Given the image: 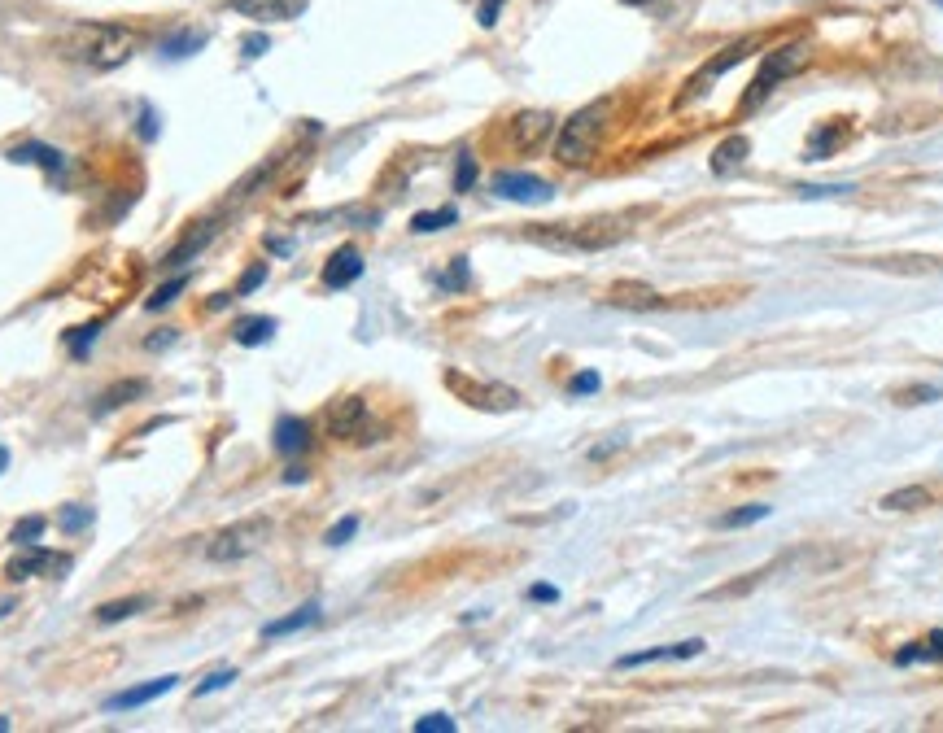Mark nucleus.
Here are the masks:
<instances>
[{"mask_svg": "<svg viewBox=\"0 0 943 733\" xmlns=\"http://www.w3.org/2000/svg\"><path fill=\"white\" fill-rule=\"evenodd\" d=\"M415 733H455V716H446V712H428L415 720Z\"/></svg>", "mask_w": 943, "mask_h": 733, "instance_id": "36", "label": "nucleus"}, {"mask_svg": "<svg viewBox=\"0 0 943 733\" xmlns=\"http://www.w3.org/2000/svg\"><path fill=\"white\" fill-rule=\"evenodd\" d=\"M92 520H97V507H79V502L57 511V528L62 533H83V528H92Z\"/></svg>", "mask_w": 943, "mask_h": 733, "instance_id": "31", "label": "nucleus"}, {"mask_svg": "<svg viewBox=\"0 0 943 733\" xmlns=\"http://www.w3.org/2000/svg\"><path fill=\"white\" fill-rule=\"evenodd\" d=\"M551 131H555V118L546 110H524L511 118V144H516V149H537Z\"/></svg>", "mask_w": 943, "mask_h": 733, "instance_id": "14", "label": "nucleus"}, {"mask_svg": "<svg viewBox=\"0 0 943 733\" xmlns=\"http://www.w3.org/2000/svg\"><path fill=\"white\" fill-rule=\"evenodd\" d=\"M935 398H943L939 384H917V389H904V393H900V406H922V402H935Z\"/></svg>", "mask_w": 943, "mask_h": 733, "instance_id": "40", "label": "nucleus"}, {"mask_svg": "<svg viewBox=\"0 0 943 733\" xmlns=\"http://www.w3.org/2000/svg\"><path fill=\"white\" fill-rule=\"evenodd\" d=\"M808 66V44L804 40H795V44H782V48H773V53L760 62V75L751 79V88L743 92V110H760V105L773 96V88H778L782 79H791L799 75V70Z\"/></svg>", "mask_w": 943, "mask_h": 733, "instance_id": "5", "label": "nucleus"}, {"mask_svg": "<svg viewBox=\"0 0 943 733\" xmlns=\"http://www.w3.org/2000/svg\"><path fill=\"white\" fill-rule=\"evenodd\" d=\"M9 472V446H0V476Z\"/></svg>", "mask_w": 943, "mask_h": 733, "instance_id": "52", "label": "nucleus"}, {"mask_svg": "<svg viewBox=\"0 0 943 733\" xmlns=\"http://www.w3.org/2000/svg\"><path fill=\"white\" fill-rule=\"evenodd\" d=\"M9 611H14V603H0V620H5V616H9Z\"/></svg>", "mask_w": 943, "mask_h": 733, "instance_id": "53", "label": "nucleus"}, {"mask_svg": "<svg viewBox=\"0 0 943 733\" xmlns=\"http://www.w3.org/2000/svg\"><path fill=\"white\" fill-rule=\"evenodd\" d=\"M171 341H175V328H166V332H158V336H149L145 350H162V345H171Z\"/></svg>", "mask_w": 943, "mask_h": 733, "instance_id": "49", "label": "nucleus"}, {"mask_svg": "<svg viewBox=\"0 0 943 733\" xmlns=\"http://www.w3.org/2000/svg\"><path fill=\"white\" fill-rule=\"evenodd\" d=\"M446 293H459V288H468V258H455L450 262V275H441L437 280Z\"/></svg>", "mask_w": 943, "mask_h": 733, "instance_id": "39", "label": "nucleus"}, {"mask_svg": "<svg viewBox=\"0 0 943 733\" xmlns=\"http://www.w3.org/2000/svg\"><path fill=\"white\" fill-rule=\"evenodd\" d=\"M441 380H446V389L455 393L459 402H468L472 411L507 415V411H520V406H524L520 389H511V384H498V380H476V376H468V371H455V367H450Z\"/></svg>", "mask_w": 943, "mask_h": 733, "instance_id": "3", "label": "nucleus"}, {"mask_svg": "<svg viewBox=\"0 0 943 733\" xmlns=\"http://www.w3.org/2000/svg\"><path fill=\"white\" fill-rule=\"evenodd\" d=\"M149 607V598L145 594H136V598H118V603H105L97 607V620L101 624H118V620H131V616H140V611Z\"/></svg>", "mask_w": 943, "mask_h": 733, "instance_id": "28", "label": "nucleus"}, {"mask_svg": "<svg viewBox=\"0 0 943 733\" xmlns=\"http://www.w3.org/2000/svg\"><path fill=\"white\" fill-rule=\"evenodd\" d=\"M140 140H158V110L140 105Z\"/></svg>", "mask_w": 943, "mask_h": 733, "instance_id": "44", "label": "nucleus"}, {"mask_svg": "<svg viewBox=\"0 0 943 733\" xmlns=\"http://www.w3.org/2000/svg\"><path fill=\"white\" fill-rule=\"evenodd\" d=\"M9 162H14V166H40V171L49 175V179H62V175H66V153L53 149V144H44V140L14 144V149H9Z\"/></svg>", "mask_w": 943, "mask_h": 733, "instance_id": "11", "label": "nucleus"}, {"mask_svg": "<svg viewBox=\"0 0 943 733\" xmlns=\"http://www.w3.org/2000/svg\"><path fill=\"white\" fill-rule=\"evenodd\" d=\"M267 542H271V520H267V515L236 520L228 528H219V533L206 542V559L210 563H241V559H249L254 550H262Z\"/></svg>", "mask_w": 943, "mask_h": 733, "instance_id": "6", "label": "nucleus"}, {"mask_svg": "<svg viewBox=\"0 0 943 733\" xmlns=\"http://www.w3.org/2000/svg\"><path fill=\"white\" fill-rule=\"evenodd\" d=\"M363 254H358L354 245H341L337 254H332L324 262V288H332V293H341V288H350L354 280H363Z\"/></svg>", "mask_w": 943, "mask_h": 733, "instance_id": "13", "label": "nucleus"}, {"mask_svg": "<svg viewBox=\"0 0 943 733\" xmlns=\"http://www.w3.org/2000/svg\"><path fill=\"white\" fill-rule=\"evenodd\" d=\"M140 44H145V35L123 27V22H92V27H79V44H70V57H79L97 75H110L140 53Z\"/></svg>", "mask_w": 943, "mask_h": 733, "instance_id": "1", "label": "nucleus"}, {"mask_svg": "<svg viewBox=\"0 0 943 733\" xmlns=\"http://www.w3.org/2000/svg\"><path fill=\"white\" fill-rule=\"evenodd\" d=\"M70 572V555L62 550H49V546H18V555L5 563V576L9 581H31V576H62Z\"/></svg>", "mask_w": 943, "mask_h": 733, "instance_id": "8", "label": "nucleus"}, {"mask_svg": "<svg viewBox=\"0 0 943 733\" xmlns=\"http://www.w3.org/2000/svg\"><path fill=\"white\" fill-rule=\"evenodd\" d=\"M101 336V323H88V328H75L66 336V345H70V354L75 358H88V350H92V341Z\"/></svg>", "mask_w": 943, "mask_h": 733, "instance_id": "34", "label": "nucleus"}, {"mask_svg": "<svg viewBox=\"0 0 943 733\" xmlns=\"http://www.w3.org/2000/svg\"><path fill=\"white\" fill-rule=\"evenodd\" d=\"M310 624H319V603H306V607L289 611V616H280V620L262 624V638H267V642H276V638H293V633L310 629Z\"/></svg>", "mask_w": 943, "mask_h": 733, "instance_id": "20", "label": "nucleus"}, {"mask_svg": "<svg viewBox=\"0 0 943 733\" xmlns=\"http://www.w3.org/2000/svg\"><path fill=\"white\" fill-rule=\"evenodd\" d=\"M769 511H773V507H765V502H751V507H738V511L716 515V528H751V524L769 520Z\"/></svg>", "mask_w": 943, "mask_h": 733, "instance_id": "29", "label": "nucleus"}, {"mask_svg": "<svg viewBox=\"0 0 943 733\" xmlns=\"http://www.w3.org/2000/svg\"><path fill=\"white\" fill-rule=\"evenodd\" d=\"M455 223H459V210H455V206H441V210L415 214V219H411V232L428 236V232H441V227H455Z\"/></svg>", "mask_w": 943, "mask_h": 733, "instance_id": "30", "label": "nucleus"}, {"mask_svg": "<svg viewBox=\"0 0 943 733\" xmlns=\"http://www.w3.org/2000/svg\"><path fill=\"white\" fill-rule=\"evenodd\" d=\"M891 664L895 668H913V664H943V629H935L930 638L922 642H909V646H900V651L891 655Z\"/></svg>", "mask_w": 943, "mask_h": 733, "instance_id": "18", "label": "nucleus"}, {"mask_svg": "<svg viewBox=\"0 0 943 733\" xmlns=\"http://www.w3.org/2000/svg\"><path fill=\"white\" fill-rule=\"evenodd\" d=\"M262 280H267V262H258V267H249V271H245V280L236 284V297H249L254 288H262Z\"/></svg>", "mask_w": 943, "mask_h": 733, "instance_id": "43", "label": "nucleus"}, {"mask_svg": "<svg viewBox=\"0 0 943 733\" xmlns=\"http://www.w3.org/2000/svg\"><path fill=\"white\" fill-rule=\"evenodd\" d=\"M324 428H328V437H337V441H372V406L358 398V393L337 398L324 415Z\"/></svg>", "mask_w": 943, "mask_h": 733, "instance_id": "7", "label": "nucleus"}, {"mask_svg": "<svg viewBox=\"0 0 943 733\" xmlns=\"http://www.w3.org/2000/svg\"><path fill=\"white\" fill-rule=\"evenodd\" d=\"M354 533H358V515H345V520H337V524H332L328 533H324V542H328V546H345Z\"/></svg>", "mask_w": 943, "mask_h": 733, "instance_id": "38", "label": "nucleus"}, {"mask_svg": "<svg viewBox=\"0 0 943 733\" xmlns=\"http://www.w3.org/2000/svg\"><path fill=\"white\" fill-rule=\"evenodd\" d=\"M747 153H751V140H747V136H730L725 144H716V153H712V175L738 171V166L747 162Z\"/></svg>", "mask_w": 943, "mask_h": 733, "instance_id": "24", "label": "nucleus"}, {"mask_svg": "<svg viewBox=\"0 0 943 733\" xmlns=\"http://www.w3.org/2000/svg\"><path fill=\"white\" fill-rule=\"evenodd\" d=\"M184 288H188V275H175V280H166L162 288H153V297H149V310H162V306H171L175 302V297L179 293H184Z\"/></svg>", "mask_w": 943, "mask_h": 733, "instance_id": "33", "label": "nucleus"}, {"mask_svg": "<svg viewBox=\"0 0 943 733\" xmlns=\"http://www.w3.org/2000/svg\"><path fill=\"white\" fill-rule=\"evenodd\" d=\"M489 188H494V197L516 201V206H546V201H555V184H546V179H537L529 171H498L489 179Z\"/></svg>", "mask_w": 943, "mask_h": 733, "instance_id": "9", "label": "nucleus"}, {"mask_svg": "<svg viewBox=\"0 0 943 733\" xmlns=\"http://www.w3.org/2000/svg\"><path fill=\"white\" fill-rule=\"evenodd\" d=\"M179 686V677H158V681H145V686H131L123 694H114V699H105L110 712H136V707H149L153 699H162V694H171Z\"/></svg>", "mask_w": 943, "mask_h": 733, "instance_id": "15", "label": "nucleus"}, {"mask_svg": "<svg viewBox=\"0 0 943 733\" xmlns=\"http://www.w3.org/2000/svg\"><path fill=\"white\" fill-rule=\"evenodd\" d=\"M603 223H533L529 236L533 245H546V249H559V254H586V249H607L620 240V227L616 232H599Z\"/></svg>", "mask_w": 943, "mask_h": 733, "instance_id": "4", "label": "nucleus"}, {"mask_svg": "<svg viewBox=\"0 0 943 733\" xmlns=\"http://www.w3.org/2000/svg\"><path fill=\"white\" fill-rule=\"evenodd\" d=\"M616 450H625V437H612L607 446H594V450H590V459H594V463H603V459H612Z\"/></svg>", "mask_w": 943, "mask_h": 733, "instance_id": "48", "label": "nucleus"}, {"mask_svg": "<svg viewBox=\"0 0 943 733\" xmlns=\"http://www.w3.org/2000/svg\"><path fill=\"white\" fill-rule=\"evenodd\" d=\"M306 476H310V472H306V467H297V463H293V467H289V472H284V485H302V480H306Z\"/></svg>", "mask_w": 943, "mask_h": 733, "instance_id": "50", "label": "nucleus"}, {"mask_svg": "<svg viewBox=\"0 0 943 733\" xmlns=\"http://www.w3.org/2000/svg\"><path fill=\"white\" fill-rule=\"evenodd\" d=\"M599 371H577V376L568 380V393L572 398H586V393H599Z\"/></svg>", "mask_w": 943, "mask_h": 733, "instance_id": "41", "label": "nucleus"}, {"mask_svg": "<svg viewBox=\"0 0 943 733\" xmlns=\"http://www.w3.org/2000/svg\"><path fill=\"white\" fill-rule=\"evenodd\" d=\"M472 184H476V158H472V149H463L459 166H455V192H468Z\"/></svg>", "mask_w": 943, "mask_h": 733, "instance_id": "35", "label": "nucleus"}, {"mask_svg": "<svg viewBox=\"0 0 943 733\" xmlns=\"http://www.w3.org/2000/svg\"><path fill=\"white\" fill-rule=\"evenodd\" d=\"M9 729V716H0V733H5Z\"/></svg>", "mask_w": 943, "mask_h": 733, "instance_id": "54", "label": "nucleus"}, {"mask_svg": "<svg viewBox=\"0 0 943 733\" xmlns=\"http://www.w3.org/2000/svg\"><path fill=\"white\" fill-rule=\"evenodd\" d=\"M843 136H847L843 123H830V127H821L817 136H808V162H826L830 153L843 144Z\"/></svg>", "mask_w": 943, "mask_h": 733, "instance_id": "27", "label": "nucleus"}, {"mask_svg": "<svg viewBox=\"0 0 943 733\" xmlns=\"http://www.w3.org/2000/svg\"><path fill=\"white\" fill-rule=\"evenodd\" d=\"M839 192H852V184H813V188L804 184V188H799V197H813L817 201V197H839Z\"/></svg>", "mask_w": 943, "mask_h": 733, "instance_id": "45", "label": "nucleus"}, {"mask_svg": "<svg viewBox=\"0 0 943 733\" xmlns=\"http://www.w3.org/2000/svg\"><path fill=\"white\" fill-rule=\"evenodd\" d=\"M310 0H228V9L254 18V22H293L306 14Z\"/></svg>", "mask_w": 943, "mask_h": 733, "instance_id": "12", "label": "nucleus"}, {"mask_svg": "<svg viewBox=\"0 0 943 733\" xmlns=\"http://www.w3.org/2000/svg\"><path fill=\"white\" fill-rule=\"evenodd\" d=\"M232 681H236V672H232V668H219V672H210V677L201 681V686H197L193 694H197V699H206V694H219V690H228Z\"/></svg>", "mask_w": 943, "mask_h": 733, "instance_id": "37", "label": "nucleus"}, {"mask_svg": "<svg viewBox=\"0 0 943 733\" xmlns=\"http://www.w3.org/2000/svg\"><path fill=\"white\" fill-rule=\"evenodd\" d=\"M498 14H503V0H481V9H476V22H481V27H494Z\"/></svg>", "mask_w": 943, "mask_h": 733, "instance_id": "46", "label": "nucleus"}, {"mask_svg": "<svg viewBox=\"0 0 943 733\" xmlns=\"http://www.w3.org/2000/svg\"><path fill=\"white\" fill-rule=\"evenodd\" d=\"M44 528H49L44 515H27V520H18L14 528H9V542H14V546H35L44 537Z\"/></svg>", "mask_w": 943, "mask_h": 733, "instance_id": "32", "label": "nucleus"}, {"mask_svg": "<svg viewBox=\"0 0 943 733\" xmlns=\"http://www.w3.org/2000/svg\"><path fill=\"white\" fill-rule=\"evenodd\" d=\"M214 232H219V223H214V219H206V223H197V227H193V232H188V236H184V240H179V245L171 249V254H166V258H162V267H166V271H175V267H184V262H188V258H197V254H201V249H206V245H210V240H214Z\"/></svg>", "mask_w": 943, "mask_h": 733, "instance_id": "17", "label": "nucleus"}, {"mask_svg": "<svg viewBox=\"0 0 943 733\" xmlns=\"http://www.w3.org/2000/svg\"><path fill=\"white\" fill-rule=\"evenodd\" d=\"M935 5H943V0H935Z\"/></svg>", "mask_w": 943, "mask_h": 733, "instance_id": "56", "label": "nucleus"}, {"mask_svg": "<svg viewBox=\"0 0 943 733\" xmlns=\"http://www.w3.org/2000/svg\"><path fill=\"white\" fill-rule=\"evenodd\" d=\"M930 498L935 494H930L926 485H904L882 498V511H922V507H930Z\"/></svg>", "mask_w": 943, "mask_h": 733, "instance_id": "26", "label": "nucleus"}, {"mask_svg": "<svg viewBox=\"0 0 943 733\" xmlns=\"http://www.w3.org/2000/svg\"><path fill=\"white\" fill-rule=\"evenodd\" d=\"M703 655V642L690 638V642H677V646H651V651H634V655H620L616 668L629 672V668H647V664H660V659H695Z\"/></svg>", "mask_w": 943, "mask_h": 733, "instance_id": "16", "label": "nucleus"}, {"mask_svg": "<svg viewBox=\"0 0 943 733\" xmlns=\"http://www.w3.org/2000/svg\"><path fill=\"white\" fill-rule=\"evenodd\" d=\"M529 603H559L555 585H529Z\"/></svg>", "mask_w": 943, "mask_h": 733, "instance_id": "47", "label": "nucleus"}, {"mask_svg": "<svg viewBox=\"0 0 943 733\" xmlns=\"http://www.w3.org/2000/svg\"><path fill=\"white\" fill-rule=\"evenodd\" d=\"M751 48H756V40H738V44H730V48H725V53H721V57H712V62H708V66H703V70H699V75H695V79H690V83H686V92H682V105H686V101H695V96H699V92H708V88H712V83H716V79H721V75H725V70H730V66H738V62H747V57H751Z\"/></svg>", "mask_w": 943, "mask_h": 733, "instance_id": "10", "label": "nucleus"}, {"mask_svg": "<svg viewBox=\"0 0 943 733\" xmlns=\"http://www.w3.org/2000/svg\"><path fill=\"white\" fill-rule=\"evenodd\" d=\"M625 5H651V0H625Z\"/></svg>", "mask_w": 943, "mask_h": 733, "instance_id": "55", "label": "nucleus"}, {"mask_svg": "<svg viewBox=\"0 0 943 733\" xmlns=\"http://www.w3.org/2000/svg\"><path fill=\"white\" fill-rule=\"evenodd\" d=\"M607 118H612V101H590L581 105L577 114L568 118L564 127H559V140H555V158L564 166H586L594 153H599V140L607 131Z\"/></svg>", "mask_w": 943, "mask_h": 733, "instance_id": "2", "label": "nucleus"}, {"mask_svg": "<svg viewBox=\"0 0 943 733\" xmlns=\"http://www.w3.org/2000/svg\"><path fill=\"white\" fill-rule=\"evenodd\" d=\"M262 53H271V35H262V31L245 35V40H241V57H245V62H258Z\"/></svg>", "mask_w": 943, "mask_h": 733, "instance_id": "42", "label": "nucleus"}, {"mask_svg": "<svg viewBox=\"0 0 943 733\" xmlns=\"http://www.w3.org/2000/svg\"><path fill=\"white\" fill-rule=\"evenodd\" d=\"M140 393H145V380H118V384H110V389L101 393L97 402H92V415H97V419L114 415L118 406H127L131 398H140Z\"/></svg>", "mask_w": 943, "mask_h": 733, "instance_id": "23", "label": "nucleus"}, {"mask_svg": "<svg viewBox=\"0 0 943 733\" xmlns=\"http://www.w3.org/2000/svg\"><path fill=\"white\" fill-rule=\"evenodd\" d=\"M310 446V419L302 415H280L276 419V450L284 459H293V454H302Z\"/></svg>", "mask_w": 943, "mask_h": 733, "instance_id": "19", "label": "nucleus"}, {"mask_svg": "<svg viewBox=\"0 0 943 733\" xmlns=\"http://www.w3.org/2000/svg\"><path fill=\"white\" fill-rule=\"evenodd\" d=\"M267 249H271V254H289V249H293V240H280V236L271 240V236H267Z\"/></svg>", "mask_w": 943, "mask_h": 733, "instance_id": "51", "label": "nucleus"}, {"mask_svg": "<svg viewBox=\"0 0 943 733\" xmlns=\"http://www.w3.org/2000/svg\"><path fill=\"white\" fill-rule=\"evenodd\" d=\"M206 44H210V35H206V31L184 27V31H171V35L162 40V57H166V62H184V57L201 53Z\"/></svg>", "mask_w": 943, "mask_h": 733, "instance_id": "22", "label": "nucleus"}, {"mask_svg": "<svg viewBox=\"0 0 943 733\" xmlns=\"http://www.w3.org/2000/svg\"><path fill=\"white\" fill-rule=\"evenodd\" d=\"M276 328L280 323L271 319V315H254V319H241L236 323V345H245V350H258V345H267L271 336H276Z\"/></svg>", "mask_w": 943, "mask_h": 733, "instance_id": "25", "label": "nucleus"}, {"mask_svg": "<svg viewBox=\"0 0 943 733\" xmlns=\"http://www.w3.org/2000/svg\"><path fill=\"white\" fill-rule=\"evenodd\" d=\"M607 302L620 306V310H660L664 297L655 293V288H647V284H612Z\"/></svg>", "mask_w": 943, "mask_h": 733, "instance_id": "21", "label": "nucleus"}]
</instances>
